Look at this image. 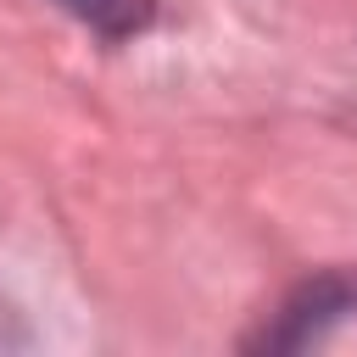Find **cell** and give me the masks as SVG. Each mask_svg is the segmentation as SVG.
I'll return each instance as SVG.
<instances>
[{"instance_id":"obj_1","label":"cell","mask_w":357,"mask_h":357,"mask_svg":"<svg viewBox=\"0 0 357 357\" xmlns=\"http://www.w3.org/2000/svg\"><path fill=\"white\" fill-rule=\"evenodd\" d=\"M73 17L95 22L100 33H134L151 22V0H61Z\"/></svg>"}]
</instances>
